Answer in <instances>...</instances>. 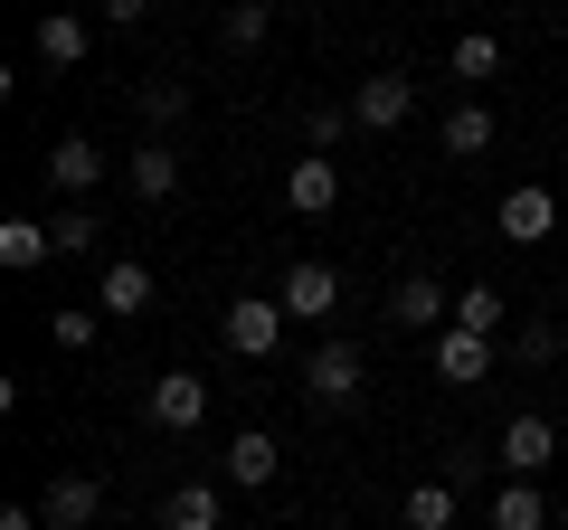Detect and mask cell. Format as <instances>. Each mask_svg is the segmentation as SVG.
<instances>
[{"instance_id":"obj_1","label":"cell","mask_w":568,"mask_h":530,"mask_svg":"<svg viewBox=\"0 0 568 530\" xmlns=\"http://www.w3.org/2000/svg\"><path fill=\"white\" fill-rule=\"evenodd\" d=\"M304 398L313 408H332V417H351L369 398V360H361V342H313V360H304Z\"/></svg>"},{"instance_id":"obj_2","label":"cell","mask_w":568,"mask_h":530,"mask_svg":"<svg viewBox=\"0 0 568 530\" xmlns=\"http://www.w3.org/2000/svg\"><path fill=\"white\" fill-rule=\"evenodd\" d=\"M407 114H417V77H407V67H379V77L351 85V123H361V133H398Z\"/></svg>"},{"instance_id":"obj_3","label":"cell","mask_w":568,"mask_h":530,"mask_svg":"<svg viewBox=\"0 0 568 530\" xmlns=\"http://www.w3.org/2000/svg\"><path fill=\"white\" fill-rule=\"evenodd\" d=\"M142 408H152V427H162V436H190V427H209V379H200V369H162Z\"/></svg>"},{"instance_id":"obj_4","label":"cell","mask_w":568,"mask_h":530,"mask_svg":"<svg viewBox=\"0 0 568 530\" xmlns=\"http://www.w3.org/2000/svg\"><path fill=\"white\" fill-rule=\"evenodd\" d=\"M284 323H294V313H284L275 294H237V304H227V350H237V360H265V350L284 342Z\"/></svg>"},{"instance_id":"obj_5","label":"cell","mask_w":568,"mask_h":530,"mask_svg":"<svg viewBox=\"0 0 568 530\" xmlns=\"http://www.w3.org/2000/svg\"><path fill=\"white\" fill-rule=\"evenodd\" d=\"M284 208H294V218H332V208H342V171H332V152L284 162Z\"/></svg>"},{"instance_id":"obj_6","label":"cell","mask_w":568,"mask_h":530,"mask_svg":"<svg viewBox=\"0 0 568 530\" xmlns=\"http://www.w3.org/2000/svg\"><path fill=\"white\" fill-rule=\"evenodd\" d=\"M388 323H398V332H446L455 323V294L436 285V275H398V285H388Z\"/></svg>"},{"instance_id":"obj_7","label":"cell","mask_w":568,"mask_h":530,"mask_svg":"<svg viewBox=\"0 0 568 530\" xmlns=\"http://www.w3.org/2000/svg\"><path fill=\"white\" fill-rule=\"evenodd\" d=\"M503 237L511 246H549V237H559V190H540V181L503 190Z\"/></svg>"},{"instance_id":"obj_8","label":"cell","mask_w":568,"mask_h":530,"mask_svg":"<svg viewBox=\"0 0 568 530\" xmlns=\"http://www.w3.org/2000/svg\"><path fill=\"white\" fill-rule=\"evenodd\" d=\"M549 455H559V427H549L540 408H521V417L503 427V446H493V465H503V473H530V483H540Z\"/></svg>"},{"instance_id":"obj_9","label":"cell","mask_w":568,"mask_h":530,"mask_svg":"<svg viewBox=\"0 0 568 530\" xmlns=\"http://www.w3.org/2000/svg\"><path fill=\"white\" fill-rule=\"evenodd\" d=\"M152 294H162V285H152V265H133V256H114V265L95 275V313H114V323H142Z\"/></svg>"},{"instance_id":"obj_10","label":"cell","mask_w":568,"mask_h":530,"mask_svg":"<svg viewBox=\"0 0 568 530\" xmlns=\"http://www.w3.org/2000/svg\"><path fill=\"white\" fill-rule=\"evenodd\" d=\"M275 304L294 313V323H332V313H342V275H332V265H284Z\"/></svg>"},{"instance_id":"obj_11","label":"cell","mask_w":568,"mask_h":530,"mask_svg":"<svg viewBox=\"0 0 568 530\" xmlns=\"http://www.w3.org/2000/svg\"><path fill=\"white\" fill-rule=\"evenodd\" d=\"M104 511V483L95 473H48V492H39V521L48 530H85Z\"/></svg>"},{"instance_id":"obj_12","label":"cell","mask_w":568,"mask_h":530,"mask_svg":"<svg viewBox=\"0 0 568 530\" xmlns=\"http://www.w3.org/2000/svg\"><path fill=\"white\" fill-rule=\"evenodd\" d=\"M275 473H284V446H275L265 427H237V436H227V483H237V492H265Z\"/></svg>"},{"instance_id":"obj_13","label":"cell","mask_w":568,"mask_h":530,"mask_svg":"<svg viewBox=\"0 0 568 530\" xmlns=\"http://www.w3.org/2000/svg\"><path fill=\"white\" fill-rule=\"evenodd\" d=\"M484 369H493V342H484V332H465V323L436 332V379H446V388H474Z\"/></svg>"},{"instance_id":"obj_14","label":"cell","mask_w":568,"mask_h":530,"mask_svg":"<svg viewBox=\"0 0 568 530\" xmlns=\"http://www.w3.org/2000/svg\"><path fill=\"white\" fill-rule=\"evenodd\" d=\"M95 181H104V152L85 143V133H58V152H48V190H67V200H85Z\"/></svg>"},{"instance_id":"obj_15","label":"cell","mask_w":568,"mask_h":530,"mask_svg":"<svg viewBox=\"0 0 568 530\" xmlns=\"http://www.w3.org/2000/svg\"><path fill=\"white\" fill-rule=\"evenodd\" d=\"M29 48H39V67H85V48H95V29H85L77 10H48V20L29 29Z\"/></svg>"},{"instance_id":"obj_16","label":"cell","mask_w":568,"mask_h":530,"mask_svg":"<svg viewBox=\"0 0 568 530\" xmlns=\"http://www.w3.org/2000/svg\"><path fill=\"white\" fill-rule=\"evenodd\" d=\"M162 530H227L219 483H171V492H162Z\"/></svg>"},{"instance_id":"obj_17","label":"cell","mask_w":568,"mask_h":530,"mask_svg":"<svg viewBox=\"0 0 568 530\" xmlns=\"http://www.w3.org/2000/svg\"><path fill=\"white\" fill-rule=\"evenodd\" d=\"M436 152H446V162H484L493 152V114L484 104H455V114L436 123Z\"/></svg>"},{"instance_id":"obj_18","label":"cell","mask_w":568,"mask_h":530,"mask_svg":"<svg viewBox=\"0 0 568 530\" xmlns=\"http://www.w3.org/2000/svg\"><path fill=\"white\" fill-rule=\"evenodd\" d=\"M58 256V227L48 218H0V265H10V275H29V265H48Z\"/></svg>"},{"instance_id":"obj_19","label":"cell","mask_w":568,"mask_h":530,"mask_svg":"<svg viewBox=\"0 0 568 530\" xmlns=\"http://www.w3.org/2000/svg\"><path fill=\"white\" fill-rule=\"evenodd\" d=\"M493 530H549V502L530 473H503V492H493Z\"/></svg>"},{"instance_id":"obj_20","label":"cell","mask_w":568,"mask_h":530,"mask_svg":"<svg viewBox=\"0 0 568 530\" xmlns=\"http://www.w3.org/2000/svg\"><path fill=\"white\" fill-rule=\"evenodd\" d=\"M171 190H181V152H171V143H133V200L162 208Z\"/></svg>"},{"instance_id":"obj_21","label":"cell","mask_w":568,"mask_h":530,"mask_svg":"<svg viewBox=\"0 0 568 530\" xmlns=\"http://www.w3.org/2000/svg\"><path fill=\"white\" fill-rule=\"evenodd\" d=\"M559 350H568V323H559V313H530V323H511V360H521V369H549Z\"/></svg>"},{"instance_id":"obj_22","label":"cell","mask_w":568,"mask_h":530,"mask_svg":"<svg viewBox=\"0 0 568 530\" xmlns=\"http://www.w3.org/2000/svg\"><path fill=\"white\" fill-rule=\"evenodd\" d=\"M265 29H275V10H265V0H227V10H219V39L237 48V58H256Z\"/></svg>"},{"instance_id":"obj_23","label":"cell","mask_w":568,"mask_h":530,"mask_svg":"<svg viewBox=\"0 0 568 530\" xmlns=\"http://www.w3.org/2000/svg\"><path fill=\"white\" fill-rule=\"evenodd\" d=\"M446 77H465V85H484V77H503V39H484V29H465V39L446 48Z\"/></svg>"},{"instance_id":"obj_24","label":"cell","mask_w":568,"mask_h":530,"mask_svg":"<svg viewBox=\"0 0 568 530\" xmlns=\"http://www.w3.org/2000/svg\"><path fill=\"white\" fill-rule=\"evenodd\" d=\"M455 323H465V332H484V342H503V332H511V313H503V294H493V285H465V294H455Z\"/></svg>"},{"instance_id":"obj_25","label":"cell","mask_w":568,"mask_h":530,"mask_svg":"<svg viewBox=\"0 0 568 530\" xmlns=\"http://www.w3.org/2000/svg\"><path fill=\"white\" fill-rule=\"evenodd\" d=\"M398 521H407V530H455V483H417V492L398 502Z\"/></svg>"},{"instance_id":"obj_26","label":"cell","mask_w":568,"mask_h":530,"mask_svg":"<svg viewBox=\"0 0 568 530\" xmlns=\"http://www.w3.org/2000/svg\"><path fill=\"white\" fill-rule=\"evenodd\" d=\"M181 114H190V85L181 77H152V85H142V123H152V143H162Z\"/></svg>"},{"instance_id":"obj_27","label":"cell","mask_w":568,"mask_h":530,"mask_svg":"<svg viewBox=\"0 0 568 530\" xmlns=\"http://www.w3.org/2000/svg\"><path fill=\"white\" fill-rule=\"evenodd\" d=\"M48 227H58V256H95V237H104V218H95V208H58Z\"/></svg>"},{"instance_id":"obj_28","label":"cell","mask_w":568,"mask_h":530,"mask_svg":"<svg viewBox=\"0 0 568 530\" xmlns=\"http://www.w3.org/2000/svg\"><path fill=\"white\" fill-rule=\"evenodd\" d=\"M95 323H104L95 304H58V313H48V332H58V350H95Z\"/></svg>"},{"instance_id":"obj_29","label":"cell","mask_w":568,"mask_h":530,"mask_svg":"<svg viewBox=\"0 0 568 530\" xmlns=\"http://www.w3.org/2000/svg\"><path fill=\"white\" fill-rule=\"evenodd\" d=\"M342 133H351V104H313L304 114V152H332Z\"/></svg>"},{"instance_id":"obj_30","label":"cell","mask_w":568,"mask_h":530,"mask_svg":"<svg viewBox=\"0 0 568 530\" xmlns=\"http://www.w3.org/2000/svg\"><path fill=\"white\" fill-rule=\"evenodd\" d=\"M95 20L104 29H142V20H152V0H95Z\"/></svg>"},{"instance_id":"obj_31","label":"cell","mask_w":568,"mask_h":530,"mask_svg":"<svg viewBox=\"0 0 568 530\" xmlns=\"http://www.w3.org/2000/svg\"><path fill=\"white\" fill-rule=\"evenodd\" d=\"M446 483H455V492L484 483V455H474V446H446Z\"/></svg>"},{"instance_id":"obj_32","label":"cell","mask_w":568,"mask_h":530,"mask_svg":"<svg viewBox=\"0 0 568 530\" xmlns=\"http://www.w3.org/2000/svg\"><path fill=\"white\" fill-rule=\"evenodd\" d=\"M265 10H294V0H265Z\"/></svg>"},{"instance_id":"obj_33","label":"cell","mask_w":568,"mask_h":530,"mask_svg":"<svg viewBox=\"0 0 568 530\" xmlns=\"http://www.w3.org/2000/svg\"><path fill=\"white\" fill-rule=\"evenodd\" d=\"M559 323H568V294H559Z\"/></svg>"},{"instance_id":"obj_34","label":"cell","mask_w":568,"mask_h":530,"mask_svg":"<svg viewBox=\"0 0 568 530\" xmlns=\"http://www.w3.org/2000/svg\"><path fill=\"white\" fill-rule=\"evenodd\" d=\"M559 200H568V181H559Z\"/></svg>"},{"instance_id":"obj_35","label":"cell","mask_w":568,"mask_h":530,"mask_svg":"<svg viewBox=\"0 0 568 530\" xmlns=\"http://www.w3.org/2000/svg\"><path fill=\"white\" fill-rule=\"evenodd\" d=\"M58 10H67V0H58Z\"/></svg>"}]
</instances>
